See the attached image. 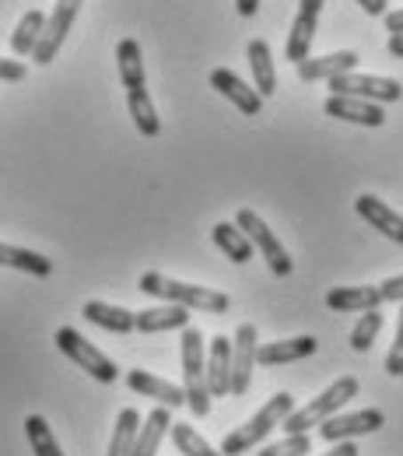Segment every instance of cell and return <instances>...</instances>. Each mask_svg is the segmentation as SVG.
I'll return each instance as SVG.
<instances>
[{
	"mask_svg": "<svg viewBox=\"0 0 403 456\" xmlns=\"http://www.w3.org/2000/svg\"><path fill=\"white\" fill-rule=\"evenodd\" d=\"M137 288L151 298H162V302H179L186 309H200V313H214V316H225L231 309V298L218 288H200V285H182V281H173L158 271H148L141 274Z\"/></svg>",
	"mask_w": 403,
	"mask_h": 456,
	"instance_id": "cell-1",
	"label": "cell"
},
{
	"mask_svg": "<svg viewBox=\"0 0 403 456\" xmlns=\"http://www.w3.org/2000/svg\"><path fill=\"white\" fill-rule=\"evenodd\" d=\"M179 354H182V394H186V407L197 418H207L211 414V390H207V344H204V334L193 330V327H182Z\"/></svg>",
	"mask_w": 403,
	"mask_h": 456,
	"instance_id": "cell-2",
	"label": "cell"
},
{
	"mask_svg": "<svg viewBox=\"0 0 403 456\" xmlns=\"http://www.w3.org/2000/svg\"><path fill=\"white\" fill-rule=\"evenodd\" d=\"M291 411H294V397L291 394H274V397L267 400L246 425H238L235 432L225 436V443H222V453L225 456H238V453H249L253 446H260L274 428H281V421L288 418Z\"/></svg>",
	"mask_w": 403,
	"mask_h": 456,
	"instance_id": "cell-3",
	"label": "cell"
},
{
	"mask_svg": "<svg viewBox=\"0 0 403 456\" xmlns=\"http://www.w3.org/2000/svg\"><path fill=\"white\" fill-rule=\"evenodd\" d=\"M354 397H358V379H354V376H341L334 387H326L316 400H309L305 407L291 411L288 418L281 421V428H285L288 436H305L312 425H323L326 418H334L347 400H354Z\"/></svg>",
	"mask_w": 403,
	"mask_h": 456,
	"instance_id": "cell-4",
	"label": "cell"
},
{
	"mask_svg": "<svg viewBox=\"0 0 403 456\" xmlns=\"http://www.w3.org/2000/svg\"><path fill=\"white\" fill-rule=\"evenodd\" d=\"M235 225L246 232V239L253 242V249L263 256V264H267V271L270 274H278V278H288L291 271H294V260L288 256V249L278 242V235L267 228V222L256 215V211H249V208H238V215H235Z\"/></svg>",
	"mask_w": 403,
	"mask_h": 456,
	"instance_id": "cell-5",
	"label": "cell"
},
{
	"mask_svg": "<svg viewBox=\"0 0 403 456\" xmlns=\"http://www.w3.org/2000/svg\"><path fill=\"white\" fill-rule=\"evenodd\" d=\"M57 347L77 365V369H85L92 379H99V383H116L119 379V369H116V362L113 358H106L99 347L92 341H85L74 327H60L57 330Z\"/></svg>",
	"mask_w": 403,
	"mask_h": 456,
	"instance_id": "cell-6",
	"label": "cell"
},
{
	"mask_svg": "<svg viewBox=\"0 0 403 456\" xmlns=\"http://www.w3.org/2000/svg\"><path fill=\"white\" fill-rule=\"evenodd\" d=\"M334 95H351V99H368V102H400L403 99V85L397 77H379V74H358V70H347L326 81Z\"/></svg>",
	"mask_w": 403,
	"mask_h": 456,
	"instance_id": "cell-7",
	"label": "cell"
},
{
	"mask_svg": "<svg viewBox=\"0 0 403 456\" xmlns=\"http://www.w3.org/2000/svg\"><path fill=\"white\" fill-rule=\"evenodd\" d=\"M81 4H85V0H57V7H53V14L46 18V28H43L36 50H32V60H36L39 67H46V63L57 60L63 39H67L70 28H74V18H77Z\"/></svg>",
	"mask_w": 403,
	"mask_h": 456,
	"instance_id": "cell-8",
	"label": "cell"
},
{
	"mask_svg": "<svg viewBox=\"0 0 403 456\" xmlns=\"http://www.w3.org/2000/svg\"><path fill=\"white\" fill-rule=\"evenodd\" d=\"M256 347H260V330L256 323H238L231 338V397H246L256 369Z\"/></svg>",
	"mask_w": 403,
	"mask_h": 456,
	"instance_id": "cell-9",
	"label": "cell"
},
{
	"mask_svg": "<svg viewBox=\"0 0 403 456\" xmlns=\"http://www.w3.org/2000/svg\"><path fill=\"white\" fill-rule=\"evenodd\" d=\"M383 425H386V418L375 407H365V411H354V414L337 411L334 418H326L319 425V436H323V443H344V439H358V436H372Z\"/></svg>",
	"mask_w": 403,
	"mask_h": 456,
	"instance_id": "cell-10",
	"label": "cell"
},
{
	"mask_svg": "<svg viewBox=\"0 0 403 456\" xmlns=\"http://www.w3.org/2000/svg\"><path fill=\"white\" fill-rule=\"evenodd\" d=\"M323 4L326 0H298V14H294V25H291L288 46H285V57L291 63L309 57L312 50V39L319 32V14H323Z\"/></svg>",
	"mask_w": 403,
	"mask_h": 456,
	"instance_id": "cell-11",
	"label": "cell"
},
{
	"mask_svg": "<svg viewBox=\"0 0 403 456\" xmlns=\"http://www.w3.org/2000/svg\"><path fill=\"white\" fill-rule=\"evenodd\" d=\"M211 88H214L218 95H225L242 116L263 113V95H260L256 88H249V85H246L235 70H229V67H214V70H211Z\"/></svg>",
	"mask_w": 403,
	"mask_h": 456,
	"instance_id": "cell-12",
	"label": "cell"
},
{
	"mask_svg": "<svg viewBox=\"0 0 403 456\" xmlns=\"http://www.w3.org/2000/svg\"><path fill=\"white\" fill-rule=\"evenodd\" d=\"M323 113L334 116V119H344V123H358V126H383L386 113L379 102H368V99H351V95H330L323 102Z\"/></svg>",
	"mask_w": 403,
	"mask_h": 456,
	"instance_id": "cell-13",
	"label": "cell"
},
{
	"mask_svg": "<svg viewBox=\"0 0 403 456\" xmlns=\"http://www.w3.org/2000/svg\"><path fill=\"white\" fill-rule=\"evenodd\" d=\"M354 211H358L372 228H379L390 242L403 246V215H397L386 200H379V197H372V193H361V197L354 200Z\"/></svg>",
	"mask_w": 403,
	"mask_h": 456,
	"instance_id": "cell-14",
	"label": "cell"
},
{
	"mask_svg": "<svg viewBox=\"0 0 403 456\" xmlns=\"http://www.w3.org/2000/svg\"><path fill=\"white\" fill-rule=\"evenodd\" d=\"M319 341L316 338H288V341H267L256 347V365L263 369H278V365H291V362H302L309 354H316Z\"/></svg>",
	"mask_w": 403,
	"mask_h": 456,
	"instance_id": "cell-15",
	"label": "cell"
},
{
	"mask_svg": "<svg viewBox=\"0 0 403 456\" xmlns=\"http://www.w3.org/2000/svg\"><path fill=\"white\" fill-rule=\"evenodd\" d=\"M126 387L133 390V394H141V397H151L155 403H162V407H186V394L169 383V379H162V376H151V372H144V369H130V376H126Z\"/></svg>",
	"mask_w": 403,
	"mask_h": 456,
	"instance_id": "cell-16",
	"label": "cell"
},
{
	"mask_svg": "<svg viewBox=\"0 0 403 456\" xmlns=\"http://www.w3.org/2000/svg\"><path fill=\"white\" fill-rule=\"evenodd\" d=\"M189 313H193V309H186V305H179V302L158 305V309H141V313H133V330H141V334L182 330V327H189Z\"/></svg>",
	"mask_w": 403,
	"mask_h": 456,
	"instance_id": "cell-17",
	"label": "cell"
},
{
	"mask_svg": "<svg viewBox=\"0 0 403 456\" xmlns=\"http://www.w3.org/2000/svg\"><path fill=\"white\" fill-rule=\"evenodd\" d=\"M358 53L354 50H341V53H326V57H305L298 60V77L302 81H330L337 74H347V70H358Z\"/></svg>",
	"mask_w": 403,
	"mask_h": 456,
	"instance_id": "cell-18",
	"label": "cell"
},
{
	"mask_svg": "<svg viewBox=\"0 0 403 456\" xmlns=\"http://www.w3.org/2000/svg\"><path fill=\"white\" fill-rule=\"evenodd\" d=\"M207 390L211 400L231 397V341L214 338L207 347Z\"/></svg>",
	"mask_w": 403,
	"mask_h": 456,
	"instance_id": "cell-19",
	"label": "cell"
},
{
	"mask_svg": "<svg viewBox=\"0 0 403 456\" xmlns=\"http://www.w3.org/2000/svg\"><path fill=\"white\" fill-rule=\"evenodd\" d=\"M379 305H383V298H379L375 285H341L326 291V309H334V313H368Z\"/></svg>",
	"mask_w": 403,
	"mask_h": 456,
	"instance_id": "cell-20",
	"label": "cell"
},
{
	"mask_svg": "<svg viewBox=\"0 0 403 456\" xmlns=\"http://www.w3.org/2000/svg\"><path fill=\"white\" fill-rule=\"evenodd\" d=\"M169 428H173V414H169V407H155L148 418H144V425L137 428V439H133V456H155L158 453V446H162V439L169 436Z\"/></svg>",
	"mask_w": 403,
	"mask_h": 456,
	"instance_id": "cell-21",
	"label": "cell"
},
{
	"mask_svg": "<svg viewBox=\"0 0 403 456\" xmlns=\"http://www.w3.org/2000/svg\"><path fill=\"white\" fill-rule=\"evenodd\" d=\"M81 316H85L88 323H95V327L109 330V334H130V330H133V313H130V309H119V305L99 302V298L85 302Z\"/></svg>",
	"mask_w": 403,
	"mask_h": 456,
	"instance_id": "cell-22",
	"label": "cell"
},
{
	"mask_svg": "<svg viewBox=\"0 0 403 456\" xmlns=\"http://www.w3.org/2000/svg\"><path fill=\"white\" fill-rule=\"evenodd\" d=\"M43 28H46V14H43L39 7L25 11V14L18 18V25H14V32H11V53H14V57H32V50H36Z\"/></svg>",
	"mask_w": 403,
	"mask_h": 456,
	"instance_id": "cell-23",
	"label": "cell"
},
{
	"mask_svg": "<svg viewBox=\"0 0 403 456\" xmlns=\"http://www.w3.org/2000/svg\"><path fill=\"white\" fill-rule=\"evenodd\" d=\"M0 267H11V271H25L32 278H50L53 274V264L36 253V249H21V246H7L0 242Z\"/></svg>",
	"mask_w": 403,
	"mask_h": 456,
	"instance_id": "cell-24",
	"label": "cell"
},
{
	"mask_svg": "<svg viewBox=\"0 0 403 456\" xmlns=\"http://www.w3.org/2000/svg\"><path fill=\"white\" fill-rule=\"evenodd\" d=\"M249 67H253V77H256V92L267 99L274 95L278 88V70H274V53H270V43L267 39H253L249 43Z\"/></svg>",
	"mask_w": 403,
	"mask_h": 456,
	"instance_id": "cell-25",
	"label": "cell"
},
{
	"mask_svg": "<svg viewBox=\"0 0 403 456\" xmlns=\"http://www.w3.org/2000/svg\"><path fill=\"white\" fill-rule=\"evenodd\" d=\"M126 110H130L133 126H137L144 137H158V134H162V119H158V110H155L148 88H133V92H126Z\"/></svg>",
	"mask_w": 403,
	"mask_h": 456,
	"instance_id": "cell-26",
	"label": "cell"
},
{
	"mask_svg": "<svg viewBox=\"0 0 403 456\" xmlns=\"http://www.w3.org/2000/svg\"><path fill=\"white\" fill-rule=\"evenodd\" d=\"M211 239H214V246L229 256L231 264L253 260V242L246 239V232L235 225V222H218V225L211 228Z\"/></svg>",
	"mask_w": 403,
	"mask_h": 456,
	"instance_id": "cell-27",
	"label": "cell"
},
{
	"mask_svg": "<svg viewBox=\"0 0 403 456\" xmlns=\"http://www.w3.org/2000/svg\"><path fill=\"white\" fill-rule=\"evenodd\" d=\"M116 63H119V81H123L126 92L148 88V85H144V60H141L137 39H119V46H116Z\"/></svg>",
	"mask_w": 403,
	"mask_h": 456,
	"instance_id": "cell-28",
	"label": "cell"
},
{
	"mask_svg": "<svg viewBox=\"0 0 403 456\" xmlns=\"http://www.w3.org/2000/svg\"><path fill=\"white\" fill-rule=\"evenodd\" d=\"M137 428H141V414L133 407H123L119 418H116L113 428V443H109V456H133V439H137Z\"/></svg>",
	"mask_w": 403,
	"mask_h": 456,
	"instance_id": "cell-29",
	"label": "cell"
},
{
	"mask_svg": "<svg viewBox=\"0 0 403 456\" xmlns=\"http://www.w3.org/2000/svg\"><path fill=\"white\" fill-rule=\"evenodd\" d=\"M25 436H28L32 453L36 456H63L57 436H53V428H50V421H46L43 414H28V418H25Z\"/></svg>",
	"mask_w": 403,
	"mask_h": 456,
	"instance_id": "cell-30",
	"label": "cell"
},
{
	"mask_svg": "<svg viewBox=\"0 0 403 456\" xmlns=\"http://www.w3.org/2000/svg\"><path fill=\"white\" fill-rule=\"evenodd\" d=\"M169 432H173L175 450H179L182 456H225L222 450H214V446H211V443H207L193 425H186V421H182V425H175L173 421V428H169Z\"/></svg>",
	"mask_w": 403,
	"mask_h": 456,
	"instance_id": "cell-31",
	"label": "cell"
},
{
	"mask_svg": "<svg viewBox=\"0 0 403 456\" xmlns=\"http://www.w3.org/2000/svg\"><path fill=\"white\" fill-rule=\"evenodd\" d=\"M379 330H383V313L379 309H368V313H361V320L354 323V330H351V347L354 351H368L375 338H379Z\"/></svg>",
	"mask_w": 403,
	"mask_h": 456,
	"instance_id": "cell-32",
	"label": "cell"
},
{
	"mask_svg": "<svg viewBox=\"0 0 403 456\" xmlns=\"http://www.w3.org/2000/svg\"><path fill=\"white\" fill-rule=\"evenodd\" d=\"M305 453H312L309 436H288V439H281V443L263 446V453L260 456H305Z\"/></svg>",
	"mask_w": 403,
	"mask_h": 456,
	"instance_id": "cell-33",
	"label": "cell"
},
{
	"mask_svg": "<svg viewBox=\"0 0 403 456\" xmlns=\"http://www.w3.org/2000/svg\"><path fill=\"white\" fill-rule=\"evenodd\" d=\"M386 372L390 376H403V309H400V323H397V341H393L390 354H386Z\"/></svg>",
	"mask_w": 403,
	"mask_h": 456,
	"instance_id": "cell-34",
	"label": "cell"
},
{
	"mask_svg": "<svg viewBox=\"0 0 403 456\" xmlns=\"http://www.w3.org/2000/svg\"><path fill=\"white\" fill-rule=\"evenodd\" d=\"M379 298H383V305H386V302H403V274L386 278V281L379 285Z\"/></svg>",
	"mask_w": 403,
	"mask_h": 456,
	"instance_id": "cell-35",
	"label": "cell"
},
{
	"mask_svg": "<svg viewBox=\"0 0 403 456\" xmlns=\"http://www.w3.org/2000/svg\"><path fill=\"white\" fill-rule=\"evenodd\" d=\"M21 77H25V63L21 60L0 57V81H21Z\"/></svg>",
	"mask_w": 403,
	"mask_h": 456,
	"instance_id": "cell-36",
	"label": "cell"
},
{
	"mask_svg": "<svg viewBox=\"0 0 403 456\" xmlns=\"http://www.w3.org/2000/svg\"><path fill=\"white\" fill-rule=\"evenodd\" d=\"M365 14H372V18H383L386 14V0H354Z\"/></svg>",
	"mask_w": 403,
	"mask_h": 456,
	"instance_id": "cell-37",
	"label": "cell"
},
{
	"mask_svg": "<svg viewBox=\"0 0 403 456\" xmlns=\"http://www.w3.org/2000/svg\"><path fill=\"white\" fill-rule=\"evenodd\" d=\"M358 453H361V450L354 446V439H344V443H334V450L323 456H358Z\"/></svg>",
	"mask_w": 403,
	"mask_h": 456,
	"instance_id": "cell-38",
	"label": "cell"
},
{
	"mask_svg": "<svg viewBox=\"0 0 403 456\" xmlns=\"http://www.w3.org/2000/svg\"><path fill=\"white\" fill-rule=\"evenodd\" d=\"M386 28L390 32H403V7L400 11H386Z\"/></svg>",
	"mask_w": 403,
	"mask_h": 456,
	"instance_id": "cell-39",
	"label": "cell"
},
{
	"mask_svg": "<svg viewBox=\"0 0 403 456\" xmlns=\"http://www.w3.org/2000/svg\"><path fill=\"white\" fill-rule=\"evenodd\" d=\"M235 7H238L242 18H253V14L260 11V0H235Z\"/></svg>",
	"mask_w": 403,
	"mask_h": 456,
	"instance_id": "cell-40",
	"label": "cell"
},
{
	"mask_svg": "<svg viewBox=\"0 0 403 456\" xmlns=\"http://www.w3.org/2000/svg\"><path fill=\"white\" fill-rule=\"evenodd\" d=\"M386 50H390V53H393L397 60H403V32H393V36H390Z\"/></svg>",
	"mask_w": 403,
	"mask_h": 456,
	"instance_id": "cell-41",
	"label": "cell"
}]
</instances>
